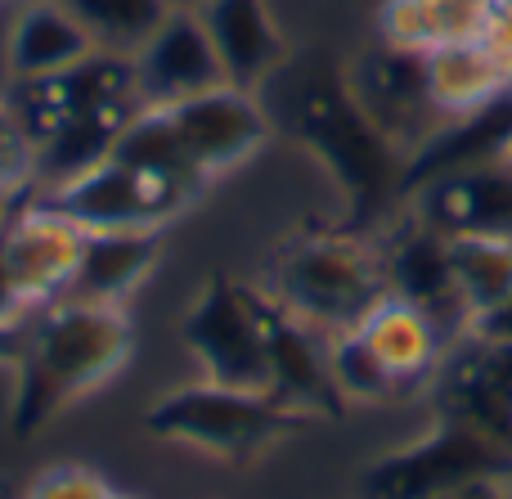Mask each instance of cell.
<instances>
[{
	"instance_id": "obj_19",
	"label": "cell",
	"mask_w": 512,
	"mask_h": 499,
	"mask_svg": "<svg viewBox=\"0 0 512 499\" xmlns=\"http://www.w3.org/2000/svg\"><path fill=\"white\" fill-rule=\"evenodd\" d=\"M158 257H162V234H149V230L86 234L77 275H72L63 297L99 302V306H126V297L153 275Z\"/></svg>"
},
{
	"instance_id": "obj_11",
	"label": "cell",
	"mask_w": 512,
	"mask_h": 499,
	"mask_svg": "<svg viewBox=\"0 0 512 499\" xmlns=\"http://www.w3.org/2000/svg\"><path fill=\"white\" fill-rule=\"evenodd\" d=\"M414 221L445 234H512V162L486 158L418 185Z\"/></svg>"
},
{
	"instance_id": "obj_10",
	"label": "cell",
	"mask_w": 512,
	"mask_h": 499,
	"mask_svg": "<svg viewBox=\"0 0 512 499\" xmlns=\"http://www.w3.org/2000/svg\"><path fill=\"white\" fill-rule=\"evenodd\" d=\"M135 63V86H140V104L171 108L180 99H194L203 90L221 86L225 68L216 59V45L207 36L198 9L176 5L162 27L131 54Z\"/></svg>"
},
{
	"instance_id": "obj_38",
	"label": "cell",
	"mask_w": 512,
	"mask_h": 499,
	"mask_svg": "<svg viewBox=\"0 0 512 499\" xmlns=\"http://www.w3.org/2000/svg\"><path fill=\"white\" fill-rule=\"evenodd\" d=\"M490 5H508V0H490Z\"/></svg>"
},
{
	"instance_id": "obj_6",
	"label": "cell",
	"mask_w": 512,
	"mask_h": 499,
	"mask_svg": "<svg viewBox=\"0 0 512 499\" xmlns=\"http://www.w3.org/2000/svg\"><path fill=\"white\" fill-rule=\"evenodd\" d=\"M36 194L50 207H59L86 234H126V230L162 234L171 221H180L198 203V194L149 180L140 171L122 167L117 158H104L95 167L77 171V176L59 180V185L36 189Z\"/></svg>"
},
{
	"instance_id": "obj_12",
	"label": "cell",
	"mask_w": 512,
	"mask_h": 499,
	"mask_svg": "<svg viewBox=\"0 0 512 499\" xmlns=\"http://www.w3.org/2000/svg\"><path fill=\"white\" fill-rule=\"evenodd\" d=\"M265 351H270V396L301 419H319L342 405L328 374V333L301 324L265 297Z\"/></svg>"
},
{
	"instance_id": "obj_27",
	"label": "cell",
	"mask_w": 512,
	"mask_h": 499,
	"mask_svg": "<svg viewBox=\"0 0 512 499\" xmlns=\"http://www.w3.org/2000/svg\"><path fill=\"white\" fill-rule=\"evenodd\" d=\"M23 499H113V486L86 464H50L32 477Z\"/></svg>"
},
{
	"instance_id": "obj_18",
	"label": "cell",
	"mask_w": 512,
	"mask_h": 499,
	"mask_svg": "<svg viewBox=\"0 0 512 499\" xmlns=\"http://www.w3.org/2000/svg\"><path fill=\"white\" fill-rule=\"evenodd\" d=\"M427 99L441 117H468L512 90V63L486 41H454L423 54Z\"/></svg>"
},
{
	"instance_id": "obj_32",
	"label": "cell",
	"mask_w": 512,
	"mask_h": 499,
	"mask_svg": "<svg viewBox=\"0 0 512 499\" xmlns=\"http://www.w3.org/2000/svg\"><path fill=\"white\" fill-rule=\"evenodd\" d=\"M27 347V324H0V369H18Z\"/></svg>"
},
{
	"instance_id": "obj_26",
	"label": "cell",
	"mask_w": 512,
	"mask_h": 499,
	"mask_svg": "<svg viewBox=\"0 0 512 499\" xmlns=\"http://www.w3.org/2000/svg\"><path fill=\"white\" fill-rule=\"evenodd\" d=\"M36 189V144L9 95H0V194L23 198Z\"/></svg>"
},
{
	"instance_id": "obj_30",
	"label": "cell",
	"mask_w": 512,
	"mask_h": 499,
	"mask_svg": "<svg viewBox=\"0 0 512 499\" xmlns=\"http://www.w3.org/2000/svg\"><path fill=\"white\" fill-rule=\"evenodd\" d=\"M481 41H486L490 50H499L512 63V0H508V5H490V18H486Z\"/></svg>"
},
{
	"instance_id": "obj_34",
	"label": "cell",
	"mask_w": 512,
	"mask_h": 499,
	"mask_svg": "<svg viewBox=\"0 0 512 499\" xmlns=\"http://www.w3.org/2000/svg\"><path fill=\"white\" fill-rule=\"evenodd\" d=\"M23 198H27V194H23ZM14 203H18V198H5V194H0V225L9 221V212H14Z\"/></svg>"
},
{
	"instance_id": "obj_15",
	"label": "cell",
	"mask_w": 512,
	"mask_h": 499,
	"mask_svg": "<svg viewBox=\"0 0 512 499\" xmlns=\"http://www.w3.org/2000/svg\"><path fill=\"white\" fill-rule=\"evenodd\" d=\"M99 45L59 0H18L5 27V72L9 81H36L90 59Z\"/></svg>"
},
{
	"instance_id": "obj_23",
	"label": "cell",
	"mask_w": 512,
	"mask_h": 499,
	"mask_svg": "<svg viewBox=\"0 0 512 499\" xmlns=\"http://www.w3.org/2000/svg\"><path fill=\"white\" fill-rule=\"evenodd\" d=\"M445 243H450V270L468 315L512 293V234H454Z\"/></svg>"
},
{
	"instance_id": "obj_1",
	"label": "cell",
	"mask_w": 512,
	"mask_h": 499,
	"mask_svg": "<svg viewBox=\"0 0 512 499\" xmlns=\"http://www.w3.org/2000/svg\"><path fill=\"white\" fill-rule=\"evenodd\" d=\"M5 95L36 144V189L113 158L117 135L144 108L131 54L108 50H95L50 77L9 81Z\"/></svg>"
},
{
	"instance_id": "obj_3",
	"label": "cell",
	"mask_w": 512,
	"mask_h": 499,
	"mask_svg": "<svg viewBox=\"0 0 512 499\" xmlns=\"http://www.w3.org/2000/svg\"><path fill=\"white\" fill-rule=\"evenodd\" d=\"M261 293L319 333L355 329L387 297L382 248L351 234L292 239L274 252Z\"/></svg>"
},
{
	"instance_id": "obj_5",
	"label": "cell",
	"mask_w": 512,
	"mask_h": 499,
	"mask_svg": "<svg viewBox=\"0 0 512 499\" xmlns=\"http://www.w3.org/2000/svg\"><path fill=\"white\" fill-rule=\"evenodd\" d=\"M180 342L198 365V378L234 392L270 396V351H265V293L234 279H207L185 306Z\"/></svg>"
},
{
	"instance_id": "obj_8",
	"label": "cell",
	"mask_w": 512,
	"mask_h": 499,
	"mask_svg": "<svg viewBox=\"0 0 512 499\" xmlns=\"http://www.w3.org/2000/svg\"><path fill=\"white\" fill-rule=\"evenodd\" d=\"M81 248H86V230L72 225L41 194L18 198L9 221L0 225V252H5V266L14 275L23 302L32 306V315L68 293Z\"/></svg>"
},
{
	"instance_id": "obj_9",
	"label": "cell",
	"mask_w": 512,
	"mask_h": 499,
	"mask_svg": "<svg viewBox=\"0 0 512 499\" xmlns=\"http://www.w3.org/2000/svg\"><path fill=\"white\" fill-rule=\"evenodd\" d=\"M171 122L207 180H221L239 171L243 162H252L274 131L261 90H243L234 81H221L203 95L171 104Z\"/></svg>"
},
{
	"instance_id": "obj_24",
	"label": "cell",
	"mask_w": 512,
	"mask_h": 499,
	"mask_svg": "<svg viewBox=\"0 0 512 499\" xmlns=\"http://www.w3.org/2000/svg\"><path fill=\"white\" fill-rule=\"evenodd\" d=\"M59 5L86 27L99 50L135 54L176 9V0H59Z\"/></svg>"
},
{
	"instance_id": "obj_35",
	"label": "cell",
	"mask_w": 512,
	"mask_h": 499,
	"mask_svg": "<svg viewBox=\"0 0 512 499\" xmlns=\"http://www.w3.org/2000/svg\"><path fill=\"white\" fill-rule=\"evenodd\" d=\"M176 5H185V9H198V5H203V0H176Z\"/></svg>"
},
{
	"instance_id": "obj_39",
	"label": "cell",
	"mask_w": 512,
	"mask_h": 499,
	"mask_svg": "<svg viewBox=\"0 0 512 499\" xmlns=\"http://www.w3.org/2000/svg\"><path fill=\"white\" fill-rule=\"evenodd\" d=\"M508 499H512V477H508Z\"/></svg>"
},
{
	"instance_id": "obj_29",
	"label": "cell",
	"mask_w": 512,
	"mask_h": 499,
	"mask_svg": "<svg viewBox=\"0 0 512 499\" xmlns=\"http://www.w3.org/2000/svg\"><path fill=\"white\" fill-rule=\"evenodd\" d=\"M27 320H32V306L23 302V293H18L14 275L5 266V252H0V324H27Z\"/></svg>"
},
{
	"instance_id": "obj_7",
	"label": "cell",
	"mask_w": 512,
	"mask_h": 499,
	"mask_svg": "<svg viewBox=\"0 0 512 499\" xmlns=\"http://www.w3.org/2000/svg\"><path fill=\"white\" fill-rule=\"evenodd\" d=\"M495 473H512V450L441 419L423 441L378 459L364 473L360 499H436L463 482Z\"/></svg>"
},
{
	"instance_id": "obj_31",
	"label": "cell",
	"mask_w": 512,
	"mask_h": 499,
	"mask_svg": "<svg viewBox=\"0 0 512 499\" xmlns=\"http://www.w3.org/2000/svg\"><path fill=\"white\" fill-rule=\"evenodd\" d=\"M508 477L512 473H495V477H477V482H463L454 491L436 495V499H508Z\"/></svg>"
},
{
	"instance_id": "obj_22",
	"label": "cell",
	"mask_w": 512,
	"mask_h": 499,
	"mask_svg": "<svg viewBox=\"0 0 512 499\" xmlns=\"http://www.w3.org/2000/svg\"><path fill=\"white\" fill-rule=\"evenodd\" d=\"M360 108L378 131H414V117L436 113L427 99V77H423V54H405L382 45L378 54L360 63ZM441 117V113H436Z\"/></svg>"
},
{
	"instance_id": "obj_13",
	"label": "cell",
	"mask_w": 512,
	"mask_h": 499,
	"mask_svg": "<svg viewBox=\"0 0 512 499\" xmlns=\"http://www.w3.org/2000/svg\"><path fill=\"white\" fill-rule=\"evenodd\" d=\"M378 248H382V270H387V293L436 315L450 329V338L468 329V306H463L459 284H454L445 234L427 230L423 221H409Z\"/></svg>"
},
{
	"instance_id": "obj_16",
	"label": "cell",
	"mask_w": 512,
	"mask_h": 499,
	"mask_svg": "<svg viewBox=\"0 0 512 499\" xmlns=\"http://www.w3.org/2000/svg\"><path fill=\"white\" fill-rule=\"evenodd\" d=\"M369 351L400 378L405 387L432 378L450 356V329L436 315H427L423 306L405 302V297L387 293L360 324H355Z\"/></svg>"
},
{
	"instance_id": "obj_20",
	"label": "cell",
	"mask_w": 512,
	"mask_h": 499,
	"mask_svg": "<svg viewBox=\"0 0 512 499\" xmlns=\"http://www.w3.org/2000/svg\"><path fill=\"white\" fill-rule=\"evenodd\" d=\"M486 18L490 0H387L378 9V32L391 50L432 54L436 45L477 41Z\"/></svg>"
},
{
	"instance_id": "obj_28",
	"label": "cell",
	"mask_w": 512,
	"mask_h": 499,
	"mask_svg": "<svg viewBox=\"0 0 512 499\" xmlns=\"http://www.w3.org/2000/svg\"><path fill=\"white\" fill-rule=\"evenodd\" d=\"M463 338L477 342V347H512V293L504 297V302H495V306H486V311L468 315Z\"/></svg>"
},
{
	"instance_id": "obj_2",
	"label": "cell",
	"mask_w": 512,
	"mask_h": 499,
	"mask_svg": "<svg viewBox=\"0 0 512 499\" xmlns=\"http://www.w3.org/2000/svg\"><path fill=\"white\" fill-rule=\"evenodd\" d=\"M135 329L126 306L59 297L27 320V347L14 378V432L27 437L72 401L99 392L126 369Z\"/></svg>"
},
{
	"instance_id": "obj_21",
	"label": "cell",
	"mask_w": 512,
	"mask_h": 499,
	"mask_svg": "<svg viewBox=\"0 0 512 499\" xmlns=\"http://www.w3.org/2000/svg\"><path fill=\"white\" fill-rule=\"evenodd\" d=\"M113 158L122 162V167L140 171V176L189 189V194H198V198H203L207 185H212V180L198 171V162H194V153L185 149V140H180L176 122H171V108L144 104L140 113L126 122V131L117 135Z\"/></svg>"
},
{
	"instance_id": "obj_25",
	"label": "cell",
	"mask_w": 512,
	"mask_h": 499,
	"mask_svg": "<svg viewBox=\"0 0 512 499\" xmlns=\"http://www.w3.org/2000/svg\"><path fill=\"white\" fill-rule=\"evenodd\" d=\"M328 374L346 405H387L405 392V383L373 356L355 329L328 333Z\"/></svg>"
},
{
	"instance_id": "obj_33",
	"label": "cell",
	"mask_w": 512,
	"mask_h": 499,
	"mask_svg": "<svg viewBox=\"0 0 512 499\" xmlns=\"http://www.w3.org/2000/svg\"><path fill=\"white\" fill-rule=\"evenodd\" d=\"M481 351H486L490 369H495V374L504 378V387L512 392V347H481Z\"/></svg>"
},
{
	"instance_id": "obj_17",
	"label": "cell",
	"mask_w": 512,
	"mask_h": 499,
	"mask_svg": "<svg viewBox=\"0 0 512 499\" xmlns=\"http://www.w3.org/2000/svg\"><path fill=\"white\" fill-rule=\"evenodd\" d=\"M436 401H441L445 423H459V428L512 450V392L490 369L477 342L445 356V365L436 369Z\"/></svg>"
},
{
	"instance_id": "obj_37",
	"label": "cell",
	"mask_w": 512,
	"mask_h": 499,
	"mask_svg": "<svg viewBox=\"0 0 512 499\" xmlns=\"http://www.w3.org/2000/svg\"><path fill=\"white\" fill-rule=\"evenodd\" d=\"M113 499H135V495H117V491H113Z\"/></svg>"
},
{
	"instance_id": "obj_4",
	"label": "cell",
	"mask_w": 512,
	"mask_h": 499,
	"mask_svg": "<svg viewBox=\"0 0 512 499\" xmlns=\"http://www.w3.org/2000/svg\"><path fill=\"white\" fill-rule=\"evenodd\" d=\"M301 414L261 392H234V387L198 378L194 387L167 392L149 414L144 428L167 446H185L216 459H252L279 437L301 428Z\"/></svg>"
},
{
	"instance_id": "obj_36",
	"label": "cell",
	"mask_w": 512,
	"mask_h": 499,
	"mask_svg": "<svg viewBox=\"0 0 512 499\" xmlns=\"http://www.w3.org/2000/svg\"><path fill=\"white\" fill-rule=\"evenodd\" d=\"M504 158H508V162H512V140H508V153H504Z\"/></svg>"
},
{
	"instance_id": "obj_14",
	"label": "cell",
	"mask_w": 512,
	"mask_h": 499,
	"mask_svg": "<svg viewBox=\"0 0 512 499\" xmlns=\"http://www.w3.org/2000/svg\"><path fill=\"white\" fill-rule=\"evenodd\" d=\"M198 18L216 45L225 81L234 86L261 90L288 59V36H283L270 0H203Z\"/></svg>"
}]
</instances>
